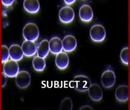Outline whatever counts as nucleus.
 I'll return each mask as SVG.
<instances>
[{
    "label": "nucleus",
    "instance_id": "f8f14e48",
    "mask_svg": "<svg viewBox=\"0 0 130 110\" xmlns=\"http://www.w3.org/2000/svg\"><path fill=\"white\" fill-rule=\"evenodd\" d=\"M21 47L24 55L26 57H32L37 53V47L33 41L25 40L23 42Z\"/></svg>",
    "mask_w": 130,
    "mask_h": 110
},
{
    "label": "nucleus",
    "instance_id": "f03ea898",
    "mask_svg": "<svg viewBox=\"0 0 130 110\" xmlns=\"http://www.w3.org/2000/svg\"><path fill=\"white\" fill-rule=\"evenodd\" d=\"M72 82L73 86L75 90L82 92L88 91L92 84L90 78L84 75L76 76Z\"/></svg>",
    "mask_w": 130,
    "mask_h": 110
},
{
    "label": "nucleus",
    "instance_id": "5701e85b",
    "mask_svg": "<svg viewBox=\"0 0 130 110\" xmlns=\"http://www.w3.org/2000/svg\"><path fill=\"white\" fill-rule=\"evenodd\" d=\"M7 77L4 74L3 72L2 73V87H4L6 86L7 82Z\"/></svg>",
    "mask_w": 130,
    "mask_h": 110
},
{
    "label": "nucleus",
    "instance_id": "6e6552de",
    "mask_svg": "<svg viewBox=\"0 0 130 110\" xmlns=\"http://www.w3.org/2000/svg\"><path fill=\"white\" fill-rule=\"evenodd\" d=\"M115 96L118 102L125 103L129 99V87L127 85H121L118 87L115 91Z\"/></svg>",
    "mask_w": 130,
    "mask_h": 110
},
{
    "label": "nucleus",
    "instance_id": "4be33fe9",
    "mask_svg": "<svg viewBox=\"0 0 130 110\" xmlns=\"http://www.w3.org/2000/svg\"><path fill=\"white\" fill-rule=\"evenodd\" d=\"M15 0H1L2 4L5 7H8L12 5Z\"/></svg>",
    "mask_w": 130,
    "mask_h": 110
},
{
    "label": "nucleus",
    "instance_id": "ddd939ff",
    "mask_svg": "<svg viewBox=\"0 0 130 110\" xmlns=\"http://www.w3.org/2000/svg\"><path fill=\"white\" fill-rule=\"evenodd\" d=\"M55 64L59 70H63L67 68L69 63V58L66 52H61L56 55Z\"/></svg>",
    "mask_w": 130,
    "mask_h": 110
},
{
    "label": "nucleus",
    "instance_id": "393cba45",
    "mask_svg": "<svg viewBox=\"0 0 130 110\" xmlns=\"http://www.w3.org/2000/svg\"><path fill=\"white\" fill-rule=\"evenodd\" d=\"M79 110H93V108L92 107H91L90 106H88V105H86V106H83L81 108L79 109Z\"/></svg>",
    "mask_w": 130,
    "mask_h": 110
},
{
    "label": "nucleus",
    "instance_id": "39448f33",
    "mask_svg": "<svg viewBox=\"0 0 130 110\" xmlns=\"http://www.w3.org/2000/svg\"><path fill=\"white\" fill-rule=\"evenodd\" d=\"M19 70V64L16 61L11 59L4 63L3 72L8 77H15Z\"/></svg>",
    "mask_w": 130,
    "mask_h": 110
},
{
    "label": "nucleus",
    "instance_id": "9b49d317",
    "mask_svg": "<svg viewBox=\"0 0 130 110\" xmlns=\"http://www.w3.org/2000/svg\"><path fill=\"white\" fill-rule=\"evenodd\" d=\"M88 91L89 97L93 101L99 102L102 100L103 91L100 86L97 84H91Z\"/></svg>",
    "mask_w": 130,
    "mask_h": 110
},
{
    "label": "nucleus",
    "instance_id": "a211bd4d",
    "mask_svg": "<svg viewBox=\"0 0 130 110\" xmlns=\"http://www.w3.org/2000/svg\"><path fill=\"white\" fill-rule=\"evenodd\" d=\"M33 67L35 70L38 72L43 71L46 66L45 58L37 56L34 57L32 62Z\"/></svg>",
    "mask_w": 130,
    "mask_h": 110
},
{
    "label": "nucleus",
    "instance_id": "412c9836",
    "mask_svg": "<svg viewBox=\"0 0 130 110\" xmlns=\"http://www.w3.org/2000/svg\"><path fill=\"white\" fill-rule=\"evenodd\" d=\"M2 63L4 64L9 60L10 57L9 48L5 45L2 46Z\"/></svg>",
    "mask_w": 130,
    "mask_h": 110
},
{
    "label": "nucleus",
    "instance_id": "9d476101",
    "mask_svg": "<svg viewBox=\"0 0 130 110\" xmlns=\"http://www.w3.org/2000/svg\"><path fill=\"white\" fill-rule=\"evenodd\" d=\"M79 15L82 21L89 23L93 18V11L92 8L88 5H83L79 8Z\"/></svg>",
    "mask_w": 130,
    "mask_h": 110
},
{
    "label": "nucleus",
    "instance_id": "423d86ee",
    "mask_svg": "<svg viewBox=\"0 0 130 110\" xmlns=\"http://www.w3.org/2000/svg\"><path fill=\"white\" fill-rule=\"evenodd\" d=\"M74 10L69 6L63 7L60 9L59 14V17L60 21L65 24L72 23L75 18Z\"/></svg>",
    "mask_w": 130,
    "mask_h": 110
},
{
    "label": "nucleus",
    "instance_id": "f257e3e1",
    "mask_svg": "<svg viewBox=\"0 0 130 110\" xmlns=\"http://www.w3.org/2000/svg\"><path fill=\"white\" fill-rule=\"evenodd\" d=\"M39 34V28L34 23L26 24L23 29V36L25 40L35 42L38 40Z\"/></svg>",
    "mask_w": 130,
    "mask_h": 110
},
{
    "label": "nucleus",
    "instance_id": "2eb2a0df",
    "mask_svg": "<svg viewBox=\"0 0 130 110\" xmlns=\"http://www.w3.org/2000/svg\"><path fill=\"white\" fill-rule=\"evenodd\" d=\"M9 51L10 58L17 62L22 60L24 55L21 47L18 44H12L10 46Z\"/></svg>",
    "mask_w": 130,
    "mask_h": 110
},
{
    "label": "nucleus",
    "instance_id": "20e7f679",
    "mask_svg": "<svg viewBox=\"0 0 130 110\" xmlns=\"http://www.w3.org/2000/svg\"><path fill=\"white\" fill-rule=\"evenodd\" d=\"M116 81L115 73L112 68L109 66L102 75L101 77L102 84L105 88L109 89L114 86Z\"/></svg>",
    "mask_w": 130,
    "mask_h": 110
},
{
    "label": "nucleus",
    "instance_id": "1a4fd4ad",
    "mask_svg": "<svg viewBox=\"0 0 130 110\" xmlns=\"http://www.w3.org/2000/svg\"><path fill=\"white\" fill-rule=\"evenodd\" d=\"M63 50L66 53L74 51L77 46V41L75 37L71 35L66 36L62 41Z\"/></svg>",
    "mask_w": 130,
    "mask_h": 110
},
{
    "label": "nucleus",
    "instance_id": "6ab92c4d",
    "mask_svg": "<svg viewBox=\"0 0 130 110\" xmlns=\"http://www.w3.org/2000/svg\"><path fill=\"white\" fill-rule=\"evenodd\" d=\"M129 47H126L122 49L120 54V58L122 63L128 66L129 64Z\"/></svg>",
    "mask_w": 130,
    "mask_h": 110
},
{
    "label": "nucleus",
    "instance_id": "0eeeda50",
    "mask_svg": "<svg viewBox=\"0 0 130 110\" xmlns=\"http://www.w3.org/2000/svg\"><path fill=\"white\" fill-rule=\"evenodd\" d=\"M31 76L26 71H19L15 77V83L17 86L21 89L28 87L31 83Z\"/></svg>",
    "mask_w": 130,
    "mask_h": 110
},
{
    "label": "nucleus",
    "instance_id": "f3484780",
    "mask_svg": "<svg viewBox=\"0 0 130 110\" xmlns=\"http://www.w3.org/2000/svg\"><path fill=\"white\" fill-rule=\"evenodd\" d=\"M49 41L46 40L42 41L37 47V56L42 58H45L49 53Z\"/></svg>",
    "mask_w": 130,
    "mask_h": 110
},
{
    "label": "nucleus",
    "instance_id": "aec40b11",
    "mask_svg": "<svg viewBox=\"0 0 130 110\" xmlns=\"http://www.w3.org/2000/svg\"><path fill=\"white\" fill-rule=\"evenodd\" d=\"M72 101L69 97H66L63 100L59 107L60 110H72Z\"/></svg>",
    "mask_w": 130,
    "mask_h": 110
},
{
    "label": "nucleus",
    "instance_id": "7ed1b4c3",
    "mask_svg": "<svg viewBox=\"0 0 130 110\" xmlns=\"http://www.w3.org/2000/svg\"><path fill=\"white\" fill-rule=\"evenodd\" d=\"M90 36L92 40L94 42L102 43L106 38V30L101 25H94L90 29Z\"/></svg>",
    "mask_w": 130,
    "mask_h": 110
},
{
    "label": "nucleus",
    "instance_id": "dca6fc26",
    "mask_svg": "<svg viewBox=\"0 0 130 110\" xmlns=\"http://www.w3.org/2000/svg\"><path fill=\"white\" fill-rule=\"evenodd\" d=\"M50 52L52 54L57 55L63 50L62 41L58 37L53 38L49 41Z\"/></svg>",
    "mask_w": 130,
    "mask_h": 110
},
{
    "label": "nucleus",
    "instance_id": "4468645a",
    "mask_svg": "<svg viewBox=\"0 0 130 110\" xmlns=\"http://www.w3.org/2000/svg\"><path fill=\"white\" fill-rule=\"evenodd\" d=\"M23 5L24 10L30 14H37L40 9V4L38 0H24Z\"/></svg>",
    "mask_w": 130,
    "mask_h": 110
},
{
    "label": "nucleus",
    "instance_id": "b1692460",
    "mask_svg": "<svg viewBox=\"0 0 130 110\" xmlns=\"http://www.w3.org/2000/svg\"><path fill=\"white\" fill-rule=\"evenodd\" d=\"M64 2L68 5H71L75 3L76 0H64Z\"/></svg>",
    "mask_w": 130,
    "mask_h": 110
}]
</instances>
